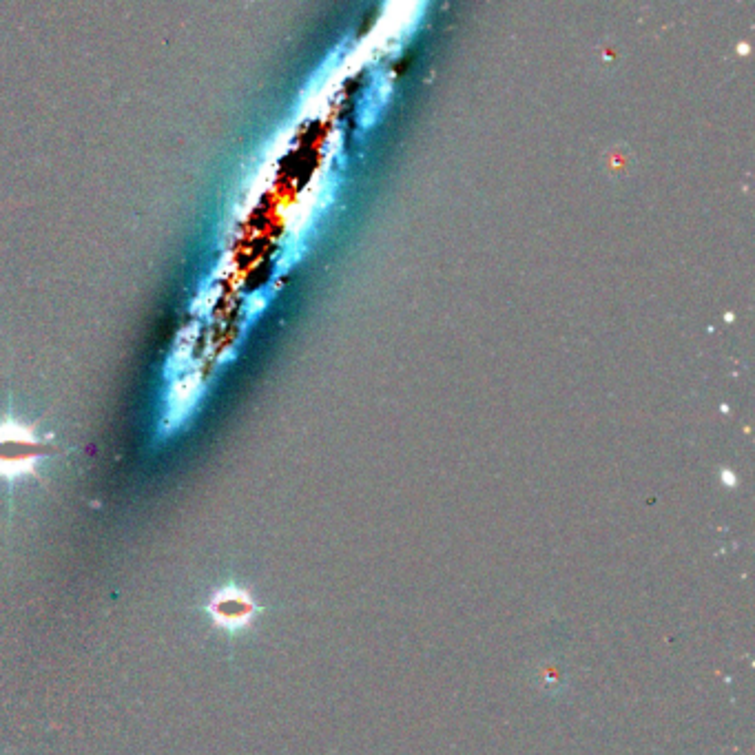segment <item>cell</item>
<instances>
[{"instance_id":"obj_1","label":"cell","mask_w":755,"mask_h":755,"mask_svg":"<svg viewBox=\"0 0 755 755\" xmlns=\"http://www.w3.org/2000/svg\"><path fill=\"white\" fill-rule=\"evenodd\" d=\"M202 612L213 620L224 632L237 634L244 632L253 620L262 614V607L255 603V598L237 583H229L217 589L209 598V603L202 607Z\"/></svg>"}]
</instances>
